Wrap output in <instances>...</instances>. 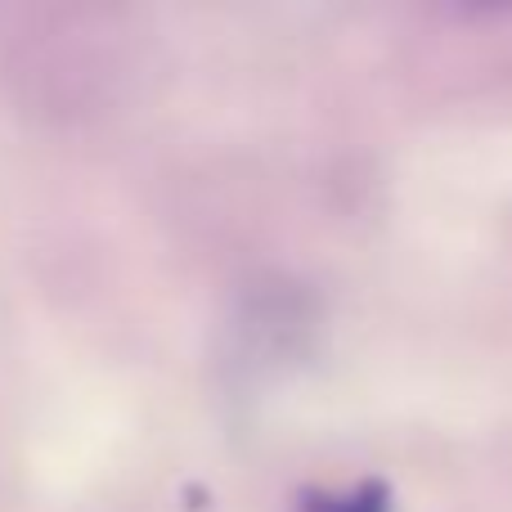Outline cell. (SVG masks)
I'll return each instance as SVG.
<instances>
[{"label":"cell","instance_id":"1","mask_svg":"<svg viewBox=\"0 0 512 512\" xmlns=\"http://www.w3.org/2000/svg\"><path fill=\"white\" fill-rule=\"evenodd\" d=\"M297 512H391V490L378 477L355 481L351 490H310Z\"/></svg>","mask_w":512,"mask_h":512}]
</instances>
